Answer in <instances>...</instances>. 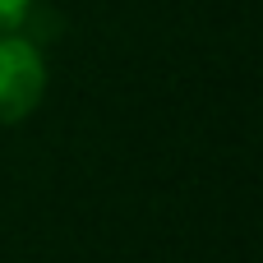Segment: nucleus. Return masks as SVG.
<instances>
[{
    "instance_id": "obj_1",
    "label": "nucleus",
    "mask_w": 263,
    "mask_h": 263,
    "mask_svg": "<svg viewBox=\"0 0 263 263\" xmlns=\"http://www.w3.org/2000/svg\"><path fill=\"white\" fill-rule=\"evenodd\" d=\"M42 97H46L42 51L18 32H0V125L28 120L42 106Z\"/></svg>"
},
{
    "instance_id": "obj_2",
    "label": "nucleus",
    "mask_w": 263,
    "mask_h": 263,
    "mask_svg": "<svg viewBox=\"0 0 263 263\" xmlns=\"http://www.w3.org/2000/svg\"><path fill=\"white\" fill-rule=\"evenodd\" d=\"M28 9H32V0H0V32H18Z\"/></svg>"
}]
</instances>
